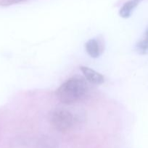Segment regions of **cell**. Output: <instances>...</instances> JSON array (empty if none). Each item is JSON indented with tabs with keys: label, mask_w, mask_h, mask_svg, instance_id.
I'll list each match as a JSON object with an SVG mask.
<instances>
[{
	"label": "cell",
	"mask_w": 148,
	"mask_h": 148,
	"mask_svg": "<svg viewBox=\"0 0 148 148\" xmlns=\"http://www.w3.org/2000/svg\"><path fill=\"white\" fill-rule=\"evenodd\" d=\"M89 93V85L81 77H72L59 86L56 92L57 99L67 105L76 103L85 99Z\"/></svg>",
	"instance_id": "cell-1"
},
{
	"label": "cell",
	"mask_w": 148,
	"mask_h": 148,
	"mask_svg": "<svg viewBox=\"0 0 148 148\" xmlns=\"http://www.w3.org/2000/svg\"><path fill=\"white\" fill-rule=\"evenodd\" d=\"M51 124L56 130L66 132L74 125V117L70 111L63 108H56L51 111L49 116Z\"/></svg>",
	"instance_id": "cell-2"
},
{
	"label": "cell",
	"mask_w": 148,
	"mask_h": 148,
	"mask_svg": "<svg viewBox=\"0 0 148 148\" xmlns=\"http://www.w3.org/2000/svg\"><path fill=\"white\" fill-rule=\"evenodd\" d=\"M80 69L84 74L86 79L90 83L94 85H101L104 82V77L94 69L87 66H81Z\"/></svg>",
	"instance_id": "cell-3"
},
{
	"label": "cell",
	"mask_w": 148,
	"mask_h": 148,
	"mask_svg": "<svg viewBox=\"0 0 148 148\" xmlns=\"http://www.w3.org/2000/svg\"><path fill=\"white\" fill-rule=\"evenodd\" d=\"M85 49L87 53L92 58L99 57L102 52L100 41L95 38L89 40L85 44Z\"/></svg>",
	"instance_id": "cell-4"
},
{
	"label": "cell",
	"mask_w": 148,
	"mask_h": 148,
	"mask_svg": "<svg viewBox=\"0 0 148 148\" xmlns=\"http://www.w3.org/2000/svg\"><path fill=\"white\" fill-rule=\"evenodd\" d=\"M140 1L141 0H129L127 2L125 3L119 11L120 17L123 18H128L130 17Z\"/></svg>",
	"instance_id": "cell-5"
},
{
	"label": "cell",
	"mask_w": 148,
	"mask_h": 148,
	"mask_svg": "<svg viewBox=\"0 0 148 148\" xmlns=\"http://www.w3.org/2000/svg\"><path fill=\"white\" fill-rule=\"evenodd\" d=\"M135 50L139 54H148V38H145L138 42L135 46Z\"/></svg>",
	"instance_id": "cell-6"
},
{
	"label": "cell",
	"mask_w": 148,
	"mask_h": 148,
	"mask_svg": "<svg viewBox=\"0 0 148 148\" xmlns=\"http://www.w3.org/2000/svg\"><path fill=\"white\" fill-rule=\"evenodd\" d=\"M25 1H27V0H1V2H0V5L4 6V7H7V6L13 5V4L23 2Z\"/></svg>",
	"instance_id": "cell-7"
},
{
	"label": "cell",
	"mask_w": 148,
	"mask_h": 148,
	"mask_svg": "<svg viewBox=\"0 0 148 148\" xmlns=\"http://www.w3.org/2000/svg\"><path fill=\"white\" fill-rule=\"evenodd\" d=\"M145 36H146V38H148V28L147 29L146 32H145Z\"/></svg>",
	"instance_id": "cell-8"
}]
</instances>
